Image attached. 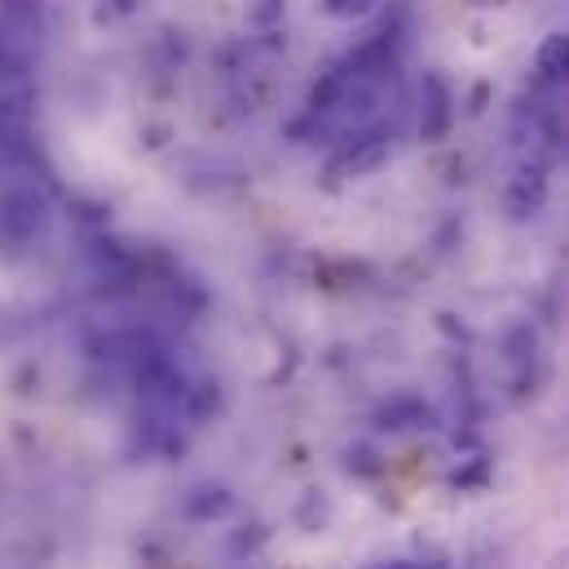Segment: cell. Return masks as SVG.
<instances>
[{
  "label": "cell",
  "instance_id": "6da1fadb",
  "mask_svg": "<svg viewBox=\"0 0 569 569\" xmlns=\"http://www.w3.org/2000/svg\"><path fill=\"white\" fill-rule=\"evenodd\" d=\"M543 203H548V168H543L539 159H530V163H521V168L512 172V181L503 186V208H508L512 221H526V217H535Z\"/></svg>",
  "mask_w": 569,
  "mask_h": 569
},
{
  "label": "cell",
  "instance_id": "7a4b0ae2",
  "mask_svg": "<svg viewBox=\"0 0 569 569\" xmlns=\"http://www.w3.org/2000/svg\"><path fill=\"white\" fill-rule=\"evenodd\" d=\"M450 120H455V93H450L441 71H428L425 84H420V138L425 142H441Z\"/></svg>",
  "mask_w": 569,
  "mask_h": 569
},
{
  "label": "cell",
  "instance_id": "3957f363",
  "mask_svg": "<svg viewBox=\"0 0 569 569\" xmlns=\"http://www.w3.org/2000/svg\"><path fill=\"white\" fill-rule=\"evenodd\" d=\"M385 154H389V133H385V129H362V133H353V138L340 142L336 159H331V172H349V177H358V172L376 168Z\"/></svg>",
  "mask_w": 569,
  "mask_h": 569
},
{
  "label": "cell",
  "instance_id": "277c9868",
  "mask_svg": "<svg viewBox=\"0 0 569 569\" xmlns=\"http://www.w3.org/2000/svg\"><path fill=\"white\" fill-rule=\"evenodd\" d=\"M535 76L539 84H569V31L543 36V44L535 49Z\"/></svg>",
  "mask_w": 569,
  "mask_h": 569
},
{
  "label": "cell",
  "instance_id": "5b68a950",
  "mask_svg": "<svg viewBox=\"0 0 569 569\" xmlns=\"http://www.w3.org/2000/svg\"><path fill=\"white\" fill-rule=\"evenodd\" d=\"M287 18V0H252L248 4V27H257V31H274V27H283Z\"/></svg>",
  "mask_w": 569,
  "mask_h": 569
},
{
  "label": "cell",
  "instance_id": "8992f818",
  "mask_svg": "<svg viewBox=\"0 0 569 569\" xmlns=\"http://www.w3.org/2000/svg\"><path fill=\"white\" fill-rule=\"evenodd\" d=\"M380 0H322V13L327 18H367Z\"/></svg>",
  "mask_w": 569,
  "mask_h": 569
},
{
  "label": "cell",
  "instance_id": "52a82bcc",
  "mask_svg": "<svg viewBox=\"0 0 569 569\" xmlns=\"http://www.w3.org/2000/svg\"><path fill=\"white\" fill-rule=\"evenodd\" d=\"M129 13H138V0H107V4L98 9L102 22H107V18H129Z\"/></svg>",
  "mask_w": 569,
  "mask_h": 569
},
{
  "label": "cell",
  "instance_id": "ba28073f",
  "mask_svg": "<svg viewBox=\"0 0 569 569\" xmlns=\"http://www.w3.org/2000/svg\"><path fill=\"white\" fill-rule=\"evenodd\" d=\"M389 569H446L441 561H402V566H389Z\"/></svg>",
  "mask_w": 569,
  "mask_h": 569
}]
</instances>
